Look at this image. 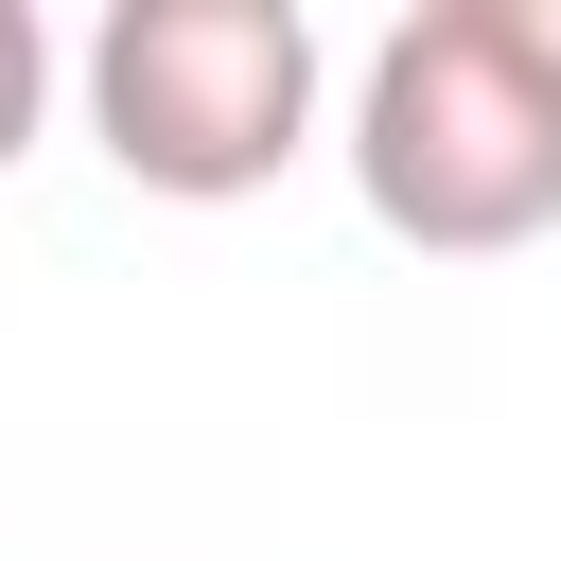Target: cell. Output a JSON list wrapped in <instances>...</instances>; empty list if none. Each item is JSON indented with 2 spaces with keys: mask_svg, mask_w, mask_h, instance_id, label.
I'll use <instances>...</instances> for the list:
<instances>
[{
  "mask_svg": "<svg viewBox=\"0 0 561 561\" xmlns=\"http://www.w3.org/2000/svg\"><path fill=\"white\" fill-rule=\"evenodd\" d=\"M351 193L421 263H508L561 228V88L526 70L508 0H421L351 70Z\"/></svg>",
  "mask_w": 561,
  "mask_h": 561,
  "instance_id": "obj_1",
  "label": "cell"
},
{
  "mask_svg": "<svg viewBox=\"0 0 561 561\" xmlns=\"http://www.w3.org/2000/svg\"><path fill=\"white\" fill-rule=\"evenodd\" d=\"M316 88L333 53L298 0H105L88 35V140L123 158V193H175V210L263 193L316 140Z\"/></svg>",
  "mask_w": 561,
  "mask_h": 561,
  "instance_id": "obj_2",
  "label": "cell"
},
{
  "mask_svg": "<svg viewBox=\"0 0 561 561\" xmlns=\"http://www.w3.org/2000/svg\"><path fill=\"white\" fill-rule=\"evenodd\" d=\"M35 123H53V18H35V0H0V175L35 158Z\"/></svg>",
  "mask_w": 561,
  "mask_h": 561,
  "instance_id": "obj_3",
  "label": "cell"
},
{
  "mask_svg": "<svg viewBox=\"0 0 561 561\" xmlns=\"http://www.w3.org/2000/svg\"><path fill=\"white\" fill-rule=\"evenodd\" d=\"M508 35H526V70L561 88V0H508Z\"/></svg>",
  "mask_w": 561,
  "mask_h": 561,
  "instance_id": "obj_4",
  "label": "cell"
}]
</instances>
